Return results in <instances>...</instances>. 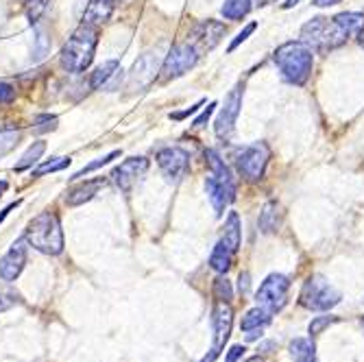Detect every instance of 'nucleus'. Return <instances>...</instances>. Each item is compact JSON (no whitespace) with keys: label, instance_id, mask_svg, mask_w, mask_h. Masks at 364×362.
Returning <instances> with one entry per match:
<instances>
[{"label":"nucleus","instance_id":"obj_2","mask_svg":"<svg viewBox=\"0 0 364 362\" xmlns=\"http://www.w3.org/2000/svg\"><path fill=\"white\" fill-rule=\"evenodd\" d=\"M98 44V26L81 22L61 50V65L68 73H83L90 68Z\"/></svg>","mask_w":364,"mask_h":362},{"label":"nucleus","instance_id":"obj_31","mask_svg":"<svg viewBox=\"0 0 364 362\" xmlns=\"http://www.w3.org/2000/svg\"><path fill=\"white\" fill-rule=\"evenodd\" d=\"M50 0H26V18L31 24H38L40 18L46 14Z\"/></svg>","mask_w":364,"mask_h":362},{"label":"nucleus","instance_id":"obj_32","mask_svg":"<svg viewBox=\"0 0 364 362\" xmlns=\"http://www.w3.org/2000/svg\"><path fill=\"white\" fill-rule=\"evenodd\" d=\"M341 319L338 316H329V314H323V316H314L312 319V323H310V327H308V332H310V336H318V334H323L329 325H334V323H338Z\"/></svg>","mask_w":364,"mask_h":362},{"label":"nucleus","instance_id":"obj_46","mask_svg":"<svg viewBox=\"0 0 364 362\" xmlns=\"http://www.w3.org/2000/svg\"><path fill=\"white\" fill-rule=\"evenodd\" d=\"M262 336V330H251L249 334H247V341H257Z\"/></svg>","mask_w":364,"mask_h":362},{"label":"nucleus","instance_id":"obj_50","mask_svg":"<svg viewBox=\"0 0 364 362\" xmlns=\"http://www.w3.org/2000/svg\"><path fill=\"white\" fill-rule=\"evenodd\" d=\"M247 362H264V360H262V358H259V356H253V358H249V360H247Z\"/></svg>","mask_w":364,"mask_h":362},{"label":"nucleus","instance_id":"obj_52","mask_svg":"<svg viewBox=\"0 0 364 362\" xmlns=\"http://www.w3.org/2000/svg\"><path fill=\"white\" fill-rule=\"evenodd\" d=\"M112 3H122V0H112Z\"/></svg>","mask_w":364,"mask_h":362},{"label":"nucleus","instance_id":"obj_51","mask_svg":"<svg viewBox=\"0 0 364 362\" xmlns=\"http://www.w3.org/2000/svg\"><path fill=\"white\" fill-rule=\"evenodd\" d=\"M259 5H271V3H275V0H257Z\"/></svg>","mask_w":364,"mask_h":362},{"label":"nucleus","instance_id":"obj_29","mask_svg":"<svg viewBox=\"0 0 364 362\" xmlns=\"http://www.w3.org/2000/svg\"><path fill=\"white\" fill-rule=\"evenodd\" d=\"M70 166V157H50L48 161L40 164V166L33 171V177H44L48 173H57Z\"/></svg>","mask_w":364,"mask_h":362},{"label":"nucleus","instance_id":"obj_8","mask_svg":"<svg viewBox=\"0 0 364 362\" xmlns=\"http://www.w3.org/2000/svg\"><path fill=\"white\" fill-rule=\"evenodd\" d=\"M271 159V149L267 142H255L247 149L240 151V155L236 157L238 164V173L247 179V181H259L264 177V171L269 166Z\"/></svg>","mask_w":364,"mask_h":362},{"label":"nucleus","instance_id":"obj_7","mask_svg":"<svg viewBox=\"0 0 364 362\" xmlns=\"http://www.w3.org/2000/svg\"><path fill=\"white\" fill-rule=\"evenodd\" d=\"M288 290H290V280L282 273H273L264 280L255 292V302L257 306L267 308L269 312H279L286 302H288Z\"/></svg>","mask_w":364,"mask_h":362},{"label":"nucleus","instance_id":"obj_9","mask_svg":"<svg viewBox=\"0 0 364 362\" xmlns=\"http://www.w3.org/2000/svg\"><path fill=\"white\" fill-rule=\"evenodd\" d=\"M198 53L192 44H177L161 63V75L159 79L161 81H171V79H177V77H183L186 73H190L196 61H198Z\"/></svg>","mask_w":364,"mask_h":362},{"label":"nucleus","instance_id":"obj_28","mask_svg":"<svg viewBox=\"0 0 364 362\" xmlns=\"http://www.w3.org/2000/svg\"><path fill=\"white\" fill-rule=\"evenodd\" d=\"M334 20L349 33V38H351V36H358V31L364 26V16H362V14H355V11L338 14V16H334Z\"/></svg>","mask_w":364,"mask_h":362},{"label":"nucleus","instance_id":"obj_20","mask_svg":"<svg viewBox=\"0 0 364 362\" xmlns=\"http://www.w3.org/2000/svg\"><path fill=\"white\" fill-rule=\"evenodd\" d=\"M114 14V3L112 0H90V5L85 9V16H83V22L85 24H103L112 18Z\"/></svg>","mask_w":364,"mask_h":362},{"label":"nucleus","instance_id":"obj_27","mask_svg":"<svg viewBox=\"0 0 364 362\" xmlns=\"http://www.w3.org/2000/svg\"><path fill=\"white\" fill-rule=\"evenodd\" d=\"M44 151H46V142H42V140L33 142V144L28 147V151H26V153L22 155V159L18 161L16 171H18V173H22V171L31 169L33 164H38V161H40V157L44 155Z\"/></svg>","mask_w":364,"mask_h":362},{"label":"nucleus","instance_id":"obj_47","mask_svg":"<svg viewBox=\"0 0 364 362\" xmlns=\"http://www.w3.org/2000/svg\"><path fill=\"white\" fill-rule=\"evenodd\" d=\"M358 44H360V46L364 48V26H362V28L358 31Z\"/></svg>","mask_w":364,"mask_h":362},{"label":"nucleus","instance_id":"obj_25","mask_svg":"<svg viewBox=\"0 0 364 362\" xmlns=\"http://www.w3.org/2000/svg\"><path fill=\"white\" fill-rule=\"evenodd\" d=\"M288 349L294 362H316V347L310 339H294Z\"/></svg>","mask_w":364,"mask_h":362},{"label":"nucleus","instance_id":"obj_33","mask_svg":"<svg viewBox=\"0 0 364 362\" xmlns=\"http://www.w3.org/2000/svg\"><path fill=\"white\" fill-rule=\"evenodd\" d=\"M116 157H120V151H112L109 155H105V157H98L96 161H92V164H87V166H83L73 179H81V177H85L87 173H92V171H96V169H103V166H107L109 161H114Z\"/></svg>","mask_w":364,"mask_h":362},{"label":"nucleus","instance_id":"obj_34","mask_svg":"<svg viewBox=\"0 0 364 362\" xmlns=\"http://www.w3.org/2000/svg\"><path fill=\"white\" fill-rule=\"evenodd\" d=\"M50 50V42L46 38V33L42 28H38L36 33V40H33V57L36 59H44Z\"/></svg>","mask_w":364,"mask_h":362},{"label":"nucleus","instance_id":"obj_42","mask_svg":"<svg viewBox=\"0 0 364 362\" xmlns=\"http://www.w3.org/2000/svg\"><path fill=\"white\" fill-rule=\"evenodd\" d=\"M203 105V101L201 103H196V105H192L190 110H186V112H179V114H171V118L173 120H183V118H188V116H192V114H196L198 112V107Z\"/></svg>","mask_w":364,"mask_h":362},{"label":"nucleus","instance_id":"obj_17","mask_svg":"<svg viewBox=\"0 0 364 362\" xmlns=\"http://www.w3.org/2000/svg\"><path fill=\"white\" fill-rule=\"evenodd\" d=\"M205 190H208V196H210V201L216 210L218 216H223L225 208L236 199V192H231L225 183H220L214 175H210L205 179Z\"/></svg>","mask_w":364,"mask_h":362},{"label":"nucleus","instance_id":"obj_12","mask_svg":"<svg viewBox=\"0 0 364 362\" xmlns=\"http://www.w3.org/2000/svg\"><path fill=\"white\" fill-rule=\"evenodd\" d=\"M149 166H151V164H149L146 157H129L112 173V177H114L116 186L120 188V192L129 194L131 190H134V186L146 175Z\"/></svg>","mask_w":364,"mask_h":362},{"label":"nucleus","instance_id":"obj_40","mask_svg":"<svg viewBox=\"0 0 364 362\" xmlns=\"http://www.w3.org/2000/svg\"><path fill=\"white\" fill-rule=\"evenodd\" d=\"M245 347L242 345H234V347H231L229 351H227V356H225V362H238L242 356H245Z\"/></svg>","mask_w":364,"mask_h":362},{"label":"nucleus","instance_id":"obj_37","mask_svg":"<svg viewBox=\"0 0 364 362\" xmlns=\"http://www.w3.org/2000/svg\"><path fill=\"white\" fill-rule=\"evenodd\" d=\"M16 304H20V297L16 292H0V312H7L9 308H14Z\"/></svg>","mask_w":364,"mask_h":362},{"label":"nucleus","instance_id":"obj_18","mask_svg":"<svg viewBox=\"0 0 364 362\" xmlns=\"http://www.w3.org/2000/svg\"><path fill=\"white\" fill-rule=\"evenodd\" d=\"M205 161L210 166V175H214L220 183H225L231 192H236V186H234V177H231V171L225 164V159L214 151V149H208L205 151Z\"/></svg>","mask_w":364,"mask_h":362},{"label":"nucleus","instance_id":"obj_39","mask_svg":"<svg viewBox=\"0 0 364 362\" xmlns=\"http://www.w3.org/2000/svg\"><path fill=\"white\" fill-rule=\"evenodd\" d=\"M214 107H216V103H210V105H208V107H205V110L201 112V116H198V118H196V120L192 122V127H194V129H201V127H203V124H205V122L210 120V116H212Z\"/></svg>","mask_w":364,"mask_h":362},{"label":"nucleus","instance_id":"obj_48","mask_svg":"<svg viewBox=\"0 0 364 362\" xmlns=\"http://www.w3.org/2000/svg\"><path fill=\"white\" fill-rule=\"evenodd\" d=\"M7 188H9V183H7L5 179H0V196H3V194L7 192Z\"/></svg>","mask_w":364,"mask_h":362},{"label":"nucleus","instance_id":"obj_4","mask_svg":"<svg viewBox=\"0 0 364 362\" xmlns=\"http://www.w3.org/2000/svg\"><path fill=\"white\" fill-rule=\"evenodd\" d=\"M349 40V33L334 18H312L301 28V42H306L312 50L327 53L343 46Z\"/></svg>","mask_w":364,"mask_h":362},{"label":"nucleus","instance_id":"obj_5","mask_svg":"<svg viewBox=\"0 0 364 362\" xmlns=\"http://www.w3.org/2000/svg\"><path fill=\"white\" fill-rule=\"evenodd\" d=\"M343 299V294L338 288H334L323 275H312L299 294V304L308 310H332L334 306H338Z\"/></svg>","mask_w":364,"mask_h":362},{"label":"nucleus","instance_id":"obj_13","mask_svg":"<svg viewBox=\"0 0 364 362\" xmlns=\"http://www.w3.org/2000/svg\"><path fill=\"white\" fill-rule=\"evenodd\" d=\"M225 24L218 22V20H203V22H198L192 31V46L198 50V53H203V50H212L218 46V42L225 38Z\"/></svg>","mask_w":364,"mask_h":362},{"label":"nucleus","instance_id":"obj_35","mask_svg":"<svg viewBox=\"0 0 364 362\" xmlns=\"http://www.w3.org/2000/svg\"><path fill=\"white\" fill-rule=\"evenodd\" d=\"M20 140V134L18 131H9V134H0V155L9 153Z\"/></svg>","mask_w":364,"mask_h":362},{"label":"nucleus","instance_id":"obj_15","mask_svg":"<svg viewBox=\"0 0 364 362\" xmlns=\"http://www.w3.org/2000/svg\"><path fill=\"white\" fill-rule=\"evenodd\" d=\"M212 327H214V347L223 351L231 336V327H234V310L227 302H216L212 310Z\"/></svg>","mask_w":364,"mask_h":362},{"label":"nucleus","instance_id":"obj_14","mask_svg":"<svg viewBox=\"0 0 364 362\" xmlns=\"http://www.w3.org/2000/svg\"><path fill=\"white\" fill-rule=\"evenodd\" d=\"M26 265V240L20 238L11 245V249L0 257V280L11 284L20 277Z\"/></svg>","mask_w":364,"mask_h":362},{"label":"nucleus","instance_id":"obj_26","mask_svg":"<svg viewBox=\"0 0 364 362\" xmlns=\"http://www.w3.org/2000/svg\"><path fill=\"white\" fill-rule=\"evenodd\" d=\"M251 0H225V5L220 7V14L225 20H242L251 14Z\"/></svg>","mask_w":364,"mask_h":362},{"label":"nucleus","instance_id":"obj_23","mask_svg":"<svg viewBox=\"0 0 364 362\" xmlns=\"http://www.w3.org/2000/svg\"><path fill=\"white\" fill-rule=\"evenodd\" d=\"M234 255L236 253L225 245V240H218L216 247H214V251H212V255H210V267L216 273L225 275L229 271V267H231V262H234Z\"/></svg>","mask_w":364,"mask_h":362},{"label":"nucleus","instance_id":"obj_16","mask_svg":"<svg viewBox=\"0 0 364 362\" xmlns=\"http://www.w3.org/2000/svg\"><path fill=\"white\" fill-rule=\"evenodd\" d=\"M105 183H107L105 177H96V179H92V181H85V183L73 188L68 194H65V203H68L70 208L83 206V203L92 201L94 196L98 194V190H103V188H105Z\"/></svg>","mask_w":364,"mask_h":362},{"label":"nucleus","instance_id":"obj_11","mask_svg":"<svg viewBox=\"0 0 364 362\" xmlns=\"http://www.w3.org/2000/svg\"><path fill=\"white\" fill-rule=\"evenodd\" d=\"M155 159H157V166H159L161 175L171 183H179L190 169V155L179 147H166V149L157 151Z\"/></svg>","mask_w":364,"mask_h":362},{"label":"nucleus","instance_id":"obj_43","mask_svg":"<svg viewBox=\"0 0 364 362\" xmlns=\"http://www.w3.org/2000/svg\"><path fill=\"white\" fill-rule=\"evenodd\" d=\"M338 3H343V0H314V7H334V5H338Z\"/></svg>","mask_w":364,"mask_h":362},{"label":"nucleus","instance_id":"obj_3","mask_svg":"<svg viewBox=\"0 0 364 362\" xmlns=\"http://www.w3.org/2000/svg\"><path fill=\"white\" fill-rule=\"evenodd\" d=\"M24 240L40 253L59 255L63 251V232L59 218L53 212H42L28 223Z\"/></svg>","mask_w":364,"mask_h":362},{"label":"nucleus","instance_id":"obj_19","mask_svg":"<svg viewBox=\"0 0 364 362\" xmlns=\"http://www.w3.org/2000/svg\"><path fill=\"white\" fill-rule=\"evenodd\" d=\"M279 223H282V206L277 201L264 203V208L259 212V220H257L259 232L262 234H275Z\"/></svg>","mask_w":364,"mask_h":362},{"label":"nucleus","instance_id":"obj_44","mask_svg":"<svg viewBox=\"0 0 364 362\" xmlns=\"http://www.w3.org/2000/svg\"><path fill=\"white\" fill-rule=\"evenodd\" d=\"M18 206H20V201H16V203L7 206V208H5L3 212H0V223H3V220H5V218H7V216H9V214H11V212H14V210L18 208Z\"/></svg>","mask_w":364,"mask_h":362},{"label":"nucleus","instance_id":"obj_21","mask_svg":"<svg viewBox=\"0 0 364 362\" xmlns=\"http://www.w3.org/2000/svg\"><path fill=\"white\" fill-rule=\"evenodd\" d=\"M271 321H273V312H269L267 308L257 306V308H251V310L242 316V321H240V330H242V332L264 330L267 325H271Z\"/></svg>","mask_w":364,"mask_h":362},{"label":"nucleus","instance_id":"obj_24","mask_svg":"<svg viewBox=\"0 0 364 362\" xmlns=\"http://www.w3.org/2000/svg\"><path fill=\"white\" fill-rule=\"evenodd\" d=\"M120 70V63L118 61H105L103 65H98V68L92 73V79H90V87L92 90H98V87H105L114 77L116 73Z\"/></svg>","mask_w":364,"mask_h":362},{"label":"nucleus","instance_id":"obj_53","mask_svg":"<svg viewBox=\"0 0 364 362\" xmlns=\"http://www.w3.org/2000/svg\"><path fill=\"white\" fill-rule=\"evenodd\" d=\"M362 327H364V316H362Z\"/></svg>","mask_w":364,"mask_h":362},{"label":"nucleus","instance_id":"obj_45","mask_svg":"<svg viewBox=\"0 0 364 362\" xmlns=\"http://www.w3.org/2000/svg\"><path fill=\"white\" fill-rule=\"evenodd\" d=\"M218 356H220V349L212 347V349H210V353H208V356H205V358H203L201 362H214V360H216Z\"/></svg>","mask_w":364,"mask_h":362},{"label":"nucleus","instance_id":"obj_6","mask_svg":"<svg viewBox=\"0 0 364 362\" xmlns=\"http://www.w3.org/2000/svg\"><path fill=\"white\" fill-rule=\"evenodd\" d=\"M242 96H245V83L234 85V90L225 96V105L220 107L216 122H214V131L220 140H229L234 136L236 122H238V116L242 110Z\"/></svg>","mask_w":364,"mask_h":362},{"label":"nucleus","instance_id":"obj_36","mask_svg":"<svg viewBox=\"0 0 364 362\" xmlns=\"http://www.w3.org/2000/svg\"><path fill=\"white\" fill-rule=\"evenodd\" d=\"M255 28H257V22H251V24H247V26H245V28L238 33V36L234 38V42L229 44V48H227V50H229V53H234V50H236V48H238L242 42H247V40H249V36H251V33H253Z\"/></svg>","mask_w":364,"mask_h":362},{"label":"nucleus","instance_id":"obj_30","mask_svg":"<svg viewBox=\"0 0 364 362\" xmlns=\"http://www.w3.org/2000/svg\"><path fill=\"white\" fill-rule=\"evenodd\" d=\"M212 292H214V299L216 302H231L234 299V288H231V282L227 280V277H216L214 280V288H212Z\"/></svg>","mask_w":364,"mask_h":362},{"label":"nucleus","instance_id":"obj_41","mask_svg":"<svg viewBox=\"0 0 364 362\" xmlns=\"http://www.w3.org/2000/svg\"><path fill=\"white\" fill-rule=\"evenodd\" d=\"M249 288H251V277H249V273H240V277H238V290H240L242 297H245V294H249Z\"/></svg>","mask_w":364,"mask_h":362},{"label":"nucleus","instance_id":"obj_22","mask_svg":"<svg viewBox=\"0 0 364 362\" xmlns=\"http://www.w3.org/2000/svg\"><path fill=\"white\" fill-rule=\"evenodd\" d=\"M220 240H225V245L231 249V251H238L240 249V240H242V225H240V216H238V212H229V216H227V220H225V234H223V238Z\"/></svg>","mask_w":364,"mask_h":362},{"label":"nucleus","instance_id":"obj_38","mask_svg":"<svg viewBox=\"0 0 364 362\" xmlns=\"http://www.w3.org/2000/svg\"><path fill=\"white\" fill-rule=\"evenodd\" d=\"M16 98V90L11 83H5V81H0V103H11Z\"/></svg>","mask_w":364,"mask_h":362},{"label":"nucleus","instance_id":"obj_49","mask_svg":"<svg viewBox=\"0 0 364 362\" xmlns=\"http://www.w3.org/2000/svg\"><path fill=\"white\" fill-rule=\"evenodd\" d=\"M301 0H288V3H284V9H290V7H294V5H299Z\"/></svg>","mask_w":364,"mask_h":362},{"label":"nucleus","instance_id":"obj_1","mask_svg":"<svg viewBox=\"0 0 364 362\" xmlns=\"http://www.w3.org/2000/svg\"><path fill=\"white\" fill-rule=\"evenodd\" d=\"M273 61H275L284 81H288L292 85H306V81L312 75L314 50L301 40L299 42H286L275 50Z\"/></svg>","mask_w":364,"mask_h":362},{"label":"nucleus","instance_id":"obj_10","mask_svg":"<svg viewBox=\"0 0 364 362\" xmlns=\"http://www.w3.org/2000/svg\"><path fill=\"white\" fill-rule=\"evenodd\" d=\"M161 70V63H159V57L155 53H144L142 57L136 59L134 68L129 70V77H127V92L129 94H138V92H144L155 79H157V73Z\"/></svg>","mask_w":364,"mask_h":362}]
</instances>
